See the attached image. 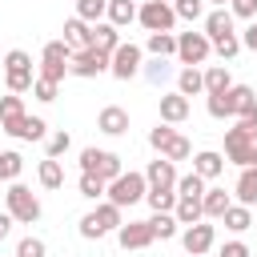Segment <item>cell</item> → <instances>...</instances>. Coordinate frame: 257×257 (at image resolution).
<instances>
[{
    "mask_svg": "<svg viewBox=\"0 0 257 257\" xmlns=\"http://www.w3.org/2000/svg\"><path fill=\"white\" fill-rule=\"evenodd\" d=\"M36 181H40V189H60L64 185V165L56 157H44L36 165Z\"/></svg>",
    "mask_w": 257,
    "mask_h": 257,
    "instance_id": "27",
    "label": "cell"
},
{
    "mask_svg": "<svg viewBox=\"0 0 257 257\" xmlns=\"http://www.w3.org/2000/svg\"><path fill=\"white\" fill-rule=\"evenodd\" d=\"M145 193H149V181H145V173L128 169V173H120V177H112V181H108V189H104V201H112V205H120V209H133L137 201H145Z\"/></svg>",
    "mask_w": 257,
    "mask_h": 257,
    "instance_id": "2",
    "label": "cell"
},
{
    "mask_svg": "<svg viewBox=\"0 0 257 257\" xmlns=\"http://www.w3.org/2000/svg\"><path fill=\"white\" fill-rule=\"evenodd\" d=\"M173 137H177V128H173V124H165V120H161L157 128H149V145H153L157 153H161V149H165V145H169Z\"/></svg>",
    "mask_w": 257,
    "mask_h": 257,
    "instance_id": "47",
    "label": "cell"
},
{
    "mask_svg": "<svg viewBox=\"0 0 257 257\" xmlns=\"http://www.w3.org/2000/svg\"><path fill=\"white\" fill-rule=\"evenodd\" d=\"M141 64H145V48L133 44V40H120V44L112 48V56H108V72H112L116 80H133V76L141 72Z\"/></svg>",
    "mask_w": 257,
    "mask_h": 257,
    "instance_id": "6",
    "label": "cell"
},
{
    "mask_svg": "<svg viewBox=\"0 0 257 257\" xmlns=\"http://www.w3.org/2000/svg\"><path fill=\"white\" fill-rule=\"evenodd\" d=\"M16 257H48V245H44L40 237H20Z\"/></svg>",
    "mask_w": 257,
    "mask_h": 257,
    "instance_id": "46",
    "label": "cell"
},
{
    "mask_svg": "<svg viewBox=\"0 0 257 257\" xmlns=\"http://www.w3.org/2000/svg\"><path fill=\"white\" fill-rule=\"evenodd\" d=\"M12 257H16V253H12Z\"/></svg>",
    "mask_w": 257,
    "mask_h": 257,
    "instance_id": "57",
    "label": "cell"
},
{
    "mask_svg": "<svg viewBox=\"0 0 257 257\" xmlns=\"http://www.w3.org/2000/svg\"><path fill=\"white\" fill-rule=\"evenodd\" d=\"M137 24H141L145 32H173L177 12H173L169 0H141V4H137Z\"/></svg>",
    "mask_w": 257,
    "mask_h": 257,
    "instance_id": "5",
    "label": "cell"
},
{
    "mask_svg": "<svg viewBox=\"0 0 257 257\" xmlns=\"http://www.w3.org/2000/svg\"><path fill=\"white\" fill-rule=\"evenodd\" d=\"M68 56H72V48L64 44V40H48L44 44V52H40V72L36 76H48V80H64L68 76Z\"/></svg>",
    "mask_w": 257,
    "mask_h": 257,
    "instance_id": "7",
    "label": "cell"
},
{
    "mask_svg": "<svg viewBox=\"0 0 257 257\" xmlns=\"http://www.w3.org/2000/svg\"><path fill=\"white\" fill-rule=\"evenodd\" d=\"M120 44V28H112L108 20H96L92 28H88V48H96V52H108L112 56V48Z\"/></svg>",
    "mask_w": 257,
    "mask_h": 257,
    "instance_id": "17",
    "label": "cell"
},
{
    "mask_svg": "<svg viewBox=\"0 0 257 257\" xmlns=\"http://www.w3.org/2000/svg\"><path fill=\"white\" fill-rule=\"evenodd\" d=\"M32 96H36L40 104H52V100L60 96V84L48 80V76H36V80H32Z\"/></svg>",
    "mask_w": 257,
    "mask_h": 257,
    "instance_id": "42",
    "label": "cell"
},
{
    "mask_svg": "<svg viewBox=\"0 0 257 257\" xmlns=\"http://www.w3.org/2000/svg\"><path fill=\"white\" fill-rule=\"evenodd\" d=\"M189 112H193L189 96H181V92H161V120H165V124H185Z\"/></svg>",
    "mask_w": 257,
    "mask_h": 257,
    "instance_id": "14",
    "label": "cell"
},
{
    "mask_svg": "<svg viewBox=\"0 0 257 257\" xmlns=\"http://www.w3.org/2000/svg\"><path fill=\"white\" fill-rule=\"evenodd\" d=\"M133 4H141V0H133Z\"/></svg>",
    "mask_w": 257,
    "mask_h": 257,
    "instance_id": "55",
    "label": "cell"
},
{
    "mask_svg": "<svg viewBox=\"0 0 257 257\" xmlns=\"http://www.w3.org/2000/svg\"><path fill=\"white\" fill-rule=\"evenodd\" d=\"M213 52H217L221 60H233V56L241 52V36H237V32H229V36H221V40H213Z\"/></svg>",
    "mask_w": 257,
    "mask_h": 257,
    "instance_id": "45",
    "label": "cell"
},
{
    "mask_svg": "<svg viewBox=\"0 0 257 257\" xmlns=\"http://www.w3.org/2000/svg\"><path fill=\"white\" fill-rule=\"evenodd\" d=\"M233 201H229V193L225 189H209L205 185V193H201V209H205V221H217L225 209H229Z\"/></svg>",
    "mask_w": 257,
    "mask_h": 257,
    "instance_id": "28",
    "label": "cell"
},
{
    "mask_svg": "<svg viewBox=\"0 0 257 257\" xmlns=\"http://www.w3.org/2000/svg\"><path fill=\"white\" fill-rule=\"evenodd\" d=\"M145 52L149 56H177V32H149Z\"/></svg>",
    "mask_w": 257,
    "mask_h": 257,
    "instance_id": "30",
    "label": "cell"
},
{
    "mask_svg": "<svg viewBox=\"0 0 257 257\" xmlns=\"http://www.w3.org/2000/svg\"><path fill=\"white\" fill-rule=\"evenodd\" d=\"M201 257H209V253H201Z\"/></svg>",
    "mask_w": 257,
    "mask_h": 257,
    "instance_id": "54",
    "label": "cell"
},
{
    "mask_svg": "<svg viewBox=\"0 0 257 257\" xmlns=\"http://www.w3.org/2000/svg\"><path fill=\"white\" fill-rule=\"evenodd\" d=\"M104 4H108V0H80V4H76V16H80L84 24H96V20H104Z\"/></svg>",
    "mask_w": 257,
    "mask_h": 257,
    "instance_id": "44",
    "label": "cell"
},
{
    "mask_svg": "<svg viewBox=\"0 0 257 257\" xmlns=\"http://www.w3.org/2000/svg\"><path fill=\"white\" fill-rule=\"evenodd\" d=\"M24 116V96L20 92H8V96H0V124H8V120H20Z\"/></svg>",
    "mask_w": 257,
    "mask_h": 257,
    "instance_id": "37",
    "label": "cell"
},
{
    "mask_svg": "<svg viewBox=\"0 0 257 257\" xmlns=\"http://www.w3.org/2000/svg\"><path fill=\"white\" fill-rule=\"evenodd\" d=\"M233 32V12L229 8H209L205 12V36L209 40H221V36H229Z\"/></svg>",
    "mask_w": 257,
    "mask_h": 257,
    "instance_id": "21",
    "label": "cell"
},
{
    "mask_svg": "<svg viewBox=\"0 0 257 257\" xmlns=\"http://www.w3.org/2000/svg\"><path fill=\"white\" fill-rule=\"evenodd\" d=\"M177 92H181V96H205V80H201V68H197V64H181V72H177Z\"/></svg>",
    "mask_w": 257,
    "mask_h": 257,
    "instance_id": "22",
    "label": "cell"
},
{
    "mask_svg": "<svg viewBox=\"0 0 257 257\" xmlns=\"http://www.w3.org/2000/svg\"><path fill=\"white\" fill-rule=\"evenodd\" d=\"M80 173H96L104 185L112 181V177H120L124 173V165H120V157L112 153V149H80Z\"/></svg>",
    "mask_w": 257,
    "mask_h": 257,
    "instance_id": "4",
    "label": "cell"
},
{
    "mask_svg": "<svg viewBox=\"0 0 257 257\" xmlns=\"http://www.w3.org/2000/svg\"><path fill=\"white\" fill-rule=\"evenodd\" d=\"M141 76H145L149 84H157V88H161L165 80H173V76H177V68L169 64V56H153L149 64H141Z\"/></svg>",
    "mask_w": 257,
    "mask_h": 257,
    "instance_id": "26",
    "label": "cell"
},
{
    "mask_svg": "<svg viewBox=\"0 0 257 257\" xmlns=\"http://www.w3.org/2000/svg\"><path fill=\"white\" fill-rule=\"evenodd\" d=\"M233 197H237V205H257V165H245L241 169V177H237V185H233Z\"/></svg>",
    "mask_w": 257,
    "mask_h": 257,
    "instance_id": "20",
    "label": "cell"
},
{
    "mask_svg": "<svg viewBox=\"0 0 257 257\" xmlns=\"http://www.w3.org/2000/svg\"><path fill=\"white\" fill-rule=\"evenodd\" d=\"M8 137H16V141H44L48 137V124H44V116H20V120H8V124H0Z\"/></svg>",
    "mask_w": 257,
    "mask_h": 257,
    "instance_id": "13",
    "label": "cell"
},
{
    "mask_svg": "<svg viewBox=\"0 0 257 257\" xmlns=\"http://www.w3.org/2000/svg\"><path fill=\"white\" fill-rule=\"evenodd\" d=\"M173 12H177V20H205V0H173Z\"/></svg>",
    "mask_w": 257,
    "mask_h": 257,
    "instance_id": "38",
    "label": "cell"
},
{
    "mask_svg": "<svg viewBox=\"0 0 257 257\" xmlns=\"http://www.w3.org/2000/svg\"><path fill=\"white\" fill-rule=\"evenodd\" d=\"M116 241H120V249L128 253V249H149L157 237H153V225H149V221H124V225L116 229Z\"/></svg>",
    "mask_w": 257,
    "mask_h": 257,
    "instance_id": "11",
    "label": "cell"
},
{
    "mask_svg": "<svg viewBox=\"0 0 257 257\" xmlns=\"http://www.w3.org/2000/svg\"><path fill=\"white\" fill-rule=\"evenodd\" d=\"M96 128H100L104 137H124V133H128V112H124L120 104H104V108L96 112Z\"/></svg>",
    "mask_w": 257,
    "mask_h": 257,
    "instance_id": "15",
    "label": "cell"
},
{
    "mask_svg": "<svg viewBox=\"0 0 257 257\" xmlns=\"http://www.w3.org/2000/svg\"><path fill=\"white\" fill-rule=\"evenodd\" d=\"M205 4H213V8H225V4H229V0H205Z\"/></svg>",
    "mask_w": 257,
    "mask_h": 257,
    "instance_id": "52",
    "label": "cell"
},
{
    "mask_svg": "<svg viewBox=\"0 0 257 257\" xmlns=\"http://www.w3.org/2000/svg\"><path fill=\"white\" fill-rule=\"evenodd\" d=\"M145 201H149L153 213H173V205H177V189H149Z\"/></svg>",
    "mask_w": 257,
    "mask_h": 257,
    "instance_id": "34",
    "label": "cell"
},
{
    "mask_svg": "<svg viewBox=\"0 0 257 257\" xmlns=\"http://www.w3.org/2000/svg\"><path fill=\"white\" fill-rule=\"evenodd\" d=\"M205 108H209L213 120H229V116H233V108H229V88H225V92H209Z\"/></svg>",
    "mask_w": 257,
    "mask_h": 257,
    "instance_id": "40",
    "label": "cell"
},
{
    "mask_svg": "<svg viewBox=\"0 0 257 257\" xmlns=\"http://www.w3.org/2000/svg\"><path fill=\"white\" fill-rule=\"evenodd\" d=\"M20 173H24V157L12 153V149H4V153H0V185L20 181Z\"/></svg>",
    "mask_w": 257,
    "mask_h": 257,
    "instance_id": "33",
    "label": "cell"
},
{
    "mask_svg": "<svg viewBox=\"0 0 257 257\" xmlns=\"http://www.w3.org/2000/svg\"><path fill=\"white\" fill-rule=\"evenodd\" d=\"M237 128H241V133L257 145V116H237Z\"/></svg>",
    "mask_w": 257,
    "mask_h": 257,
    "instance_id": "49",
    "label": "cell"
},
{
    "mask_svg": "<svg viewBox=\"0 0 257 257\" xmlns=\"http://www.w3.org/2000/svg\"><path fill=\"white\" fill-rule=\"evenodd\" d=\"M4 209L12 213L16 225H36V221H40V201H36V193H32L28 185H20V181H8Z\"/></svg>",
    "mask_w": 257,
    "mask_h": 257,
    "instance_id": "3",
    "label": "cell"
},
{
    "mask_svg": "<svg viewBox=\"0 0 257 257\" xmlns=\"http://www.w3.org/2000/svg\"><path fill=\"white\" fill-rule=\"evenodd\" d=\"M12 225H16V221H12V213L4 209V213H0V241H4L8 233H12Z\"/></svg>",
    "mask_w": 257,
    "mask_h": 257,
    "instance_id": "51",
    "label": "cell"
},
{
    "mask_svg": "<svg viewBox=\"0 0 257 257\" xmlns=\"http://www.w3.org/2000/svg\"><path fill=\"white\" fill-rule=\"evenodd\" d=\"M104 20H108L112 28H128V24L137 20V4H133V0H108V4H104Z\"/></svg>",
    "mask_w": 257,
    "mask_h": 257,
    "instance_id": "24",
    "label": "cell"
},
{
    "mask_svg": "<svg viewBox=\"0 0 257 257\" xmlns=\"http://www.w3.org/2000/svg\"><path fill=\"white\" fill-rule=\"evenodd\" d=\"M193 173L205 177V181H217L225 173V157L217 149H201V153H193Z\"/></svg>",
    "mask_w": 257,
    "mask_h": 257,
    "instance_id": "18",
    "label": "cell"
},
{
    "mask_svg": "<svg viewBox=\"0 0 257 257\" xmlns=\"http://www.w3.org/2000/svg\"><path fill=\"white\" fill-rule=\"evenodd\" d=\"M88 28H92V24H84L80 16H68V20H64V36H60V40H64L72 52H80V48H88Z\"/></svg>",
    "mask_w": 257,
    "mask_h": 257,
    "instance_id": "25",
    "label": "cell"
},
{
    "mask_svg": "<svg viewBox=\"0 0 257 257\" xmlns=\"http://www.w3.org/2000/svg\"><path fill=\"white\" fill-rule=\"evenodd\" d=\"M76 4H80V0H76Z\"/></svg>",
    "mask_w": 257,
    "mask_h": 257,
    "instance_id": "56",
    "label": "cell"
},
{
    "mask_svg": "<svg viewBox=\"0 0 257 257\" xmlns=\"http://www.w3.org/2000/svg\"><path fill=\"white\" fill-rule=\"evenodd\" d=\"M145 181H149V189H177V165L169 157H157V161H149Z\"/></svg>",
    "mask_w": 257,
    "mask_h": 257,
    "instance_id": "16",
    "label": "cell"
},
{
    "mask_svg": "<svg viewBox=\"0 0 257 257\" xmlns=\"http://www.w3.org/2000/svg\"><path fill=\"white\" fill-rule=\"evenodd\" d=\"M108 72V52H96V48H80L68 56V76H80V80H92Z\"/></svg>",
    "mask_w": 257,
    "mask_h": 257,
    "instance_id": "9",
    "label": "cell"
},
{
    "mask_svg": "<svg viewBox=\"0 0 257 257\" xmlns=\"http://www.w3.org/2000/svg\"><path fill=\"white\" fill-rule=\"evenodd\" d=\"M253 165H257V145H253Z\"/></svg>",
    "mask_w": 257,
    "mask_h": 257,
    "instance_id": "53",
    "label": "cell"
},
{
    "mask_svg": "<svg viewBox=\"0 0 257 257\" xmlns=\"http://www.w3.org/2000/svg\"><path fill=\"white\" fill-rule=\"evenodd\" d=\"M76 189H80V197H84V201H100L108 185H104V181H100L96 173H80V181H76Z\"/></svg>",
    "mask_w": 257,
    "mask_h": 257,
    "instance_id": "36",
    "label": "cell"
},
{
    "mask_svg": "<svg viewBox=\"0 0 257 257\" xmlns=\"http://www.w3.org/2000/svg\"><path fill=\"white\" fill-rule=\"evenodd\" d=\"M181 245H185V253H189V257H201V253H209V249L217 245V229L201 217V221H193V225H185V229H181Z\"/></svg>",
    "mask_w": 257,
    "mask_h": 257,
    "instance_id": "10",
    "label": "cell"
},
{
    "mask_svg": "<svg viewBox=\"0 0 257 257\" xmlns=\"http://www.w3.org/2000/svg\"><path fill=\"white\" fill-rule=\"evenodd\" d=\"M201 193H205V177H197V173L177 177V197H201Z\"/></svg>",
    "mask_w": 257,
    "mask_h": 257,
    "instance_id": "43",
    "label": "cell"
},
{
    "mask_svg": "<svg viewBox=\"0 0 257 257\" xmlns=\"http://www.w3.org/2000/svg\"><path fill=\"white\" fill-rule=\"evenodd\" d=\"M229 108L233 116H257V92L249 84H229Z\"/></svg>",
    "mask_w": 257,
    "mask_h": 257,
    "instance_id": "19",
    "label": "cell"
},
{
    "mask_svg": "<svg viewBox=\"0 0 257 257\" xmlns=\"http://www.w3.org/2000/svg\"><path fill=\"white\" fill-rule=\"evenodd\" d=\"M217 257H253V249H249L241 237H233V241H225V245H221V253H217Z\"/></svg>",
    "mask_w": 257,
    "mask_h": 257,
    "instance_id": "48",
    "label": "cell"
},
{
    "mask_svg": "<svg viewBox=\"0 0 257 257\" xmlns=\"http://www.w3.org/2000/svg\"><path fill=\"white\" fill-rule=\"evenodd\" d=\"M169 4H173V0H169Z\"/></svg>",
    "mask_w": 257,
    "mask_h": 257,
    "instance_id": "58",
    "label": "cell"
},
{
    "mask_svg": "<svg viewBox=\"0 0 257 257\" xmlns=\"http://www.w3.org/2000/svg\"><path fill=\"white\" fill-rule=\"evenodd\" d=\"M161 157H169L173 165H177V161H189V157H193V145H189V137H181V133H177V137H173V141L161 149Z\"/></svg>",
    "mask_w": 257,
    "mask_h": 257,
    "instance_id": "41",
    "label": "cell"
},
{
    "mask_svg": "<svg viewBox=\"0 0 257 257\" xmlns=\"http://www.w3.org/2000/svg\"><path fill=\"white\" fill-rule=\"evenodd\" d=\"M68 149H72V137H68L64 128H56V133H48V137H44V157H56V161H60Z\"/></svg>",
    "mask_w": 257,
    "mask_h": 257,
    "instance_id": "35",
    "label": "cell"
},
{
    "mask_svg": "<svg viewBox=\"0 0 257 257\" xmlns=\"http://www.w3.org/2000/svg\"><path fill=\"white\" fill-rule=\"evenodd\" d=\"M201 80H205V96H209V92H225V88L233 84V76H229L225 64H209V68L201 72Z\"/></svg>",
    "mask_w": 257,
    "mask_h": 257,
    "instance_id": "31",
    "label": "cell"
},
{
    "mask_svg": "<svg viewBox=\"0 0 257 257\" xmlns=\"http://www.w3.org/2000/svg\"><path fill=\"white\" fill-rule=\"evenodd\" d=\"M217 221H221V225H225L229 233H245V229L253 225V209H249V205H237V201H233V205H229V209H225V213H221Z\"/></svg>",
    "mask_w": 257,
    "mask_h": 257,
    "instance_id": "23",
    "label": "cell"
},
{
    "mask_svg": "<svg viewBox=\"0 0 257 257\" xmlns=\"http://www.w3.org/2000/svg\"><path fill=\"white\" fill-rule=\"evenodd\" d=\"M173 217H177V225L185 229V225H193V221H201L205 217V209H201V197H177V205H173Z\"/></svg>",
    "mask_w": 257,
    "mask_h": 257,
    "instance_id": "29",
    "label": "cell"
},
{
    "mask_svg": "<svg viewBox=\"0 0 257 257\" xmlns=\"http://www.w3.org/2000/svg\"><path fill=\"white\" fill-rule=\"evenodd\" d=\"M120 225H124V209L112 205V201H96V209L80 217V237L84 241H100V237L116 233Z\"/></svg>",
    "mask_w": 257,
    "mask_h": 257,
    "instance_id": "1",
    "label": "cell"
},
{
    "mask_svg": "<svg viewBox=\"0 0 257 257\" xmlns=\"http://www.w3.org/2000/svg\"><path fill=\"white\" fill-rule=\"evenodd\" d=\"M225 161H233V165H253V141L233 124V128H225Z\"/></svg>",
    "mask_w": 257,
    "mask_h": 257,
    "instance_id": "12",
    "label": "cell"
},
{
    "mask_svg": "<svg viewBox=\"0 0 257 257\" xmlns=\"http://www.w3.org/2000/svg\"><path fill=\"white\" fill-rule=\"evenodd\" d=\"M213 56V40L205 32H177V60L181 64H205Z\"/></svg>",
    "mask_w": 257,
    "mask_h": 257,
    "instance_id": "8",
    "label": "cell"
},
{
    "mask_svg": "<svg viewBox=\"0 0 257 257\" xmlns=\"http://www.w3.org/2000/svg\"><path fill=\"white\" fill-rule=\"evenodd\" d=\"M241 48H249V52H257V20H249V28L241 32Z\"/></svg>",
    "mask_w": 257,
    "mask_h": 257,
    "instance_id": "50",
    "label": "cell"
},
{
    "mask_svg": "<svg viewBox=\"0 0 257 257\" xmlns=\"http://www.w3.org/2000/svg\"><path fill=\"white\" fill-rule=\"evenodd\" d=\"M0 64H4V72H32V56H28L24 48L4 52V56H0Z\"/></svg>",
    "mask_w": 257,
    "mask_h": 257,
    "instance_id": "39",
    "label": "cell"
},
{
    "mask_svg": "<svg viewBox=\"0 0 257 257\" xmlns=\"http://www.w3.org/2000/svg\"><path fill=\"white\" fill-rule=\"evenodd\" d=\"M149 225H153V237H157V241H173V237L181 233V225H177L173 213H153Z\"/></svg>",
    "mask_w": 257,
    "mask_h": 257,
    "instance_id": "32",
    "label": "cell"
}]
</instances>
